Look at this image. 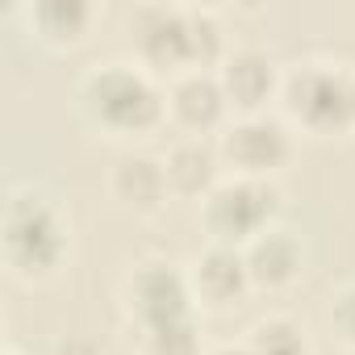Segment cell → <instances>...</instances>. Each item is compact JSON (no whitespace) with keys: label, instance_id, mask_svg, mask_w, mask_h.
I'll list each match as a JSON object with an SVG mask.
<instances>
[{"label":"cell","instance_id":"10","mask_svg":"<svg viewBox=\"0 0 355 355\" xmlns=\"http://www.w3.org/2000/svg\"><path fill=\"white\" fill-rule=\"evenodd\" d=\"M189 284H193L197 305H214V309H230L247 293H255L247 255L243 247H230V243H205L189 259Z\"/></svg>","mask_w":355,"mask_h":355},{"label":"cell","instance_id":"3","mask_svg":"<svg viewBox=\"0 0 355 355\" xmlns=\"http://www.w3.org/2000/svg\"><path fill=\"white\" fill-rule=\"evenodd\" d=\"M0 243H5V268L17 280H51L71 251V226L63 205L34 184L13 189L5 201V218H0Z\"/></svg>","mask_w":355,"mask_h":355},{"label":"cell","instance_id":"15","mask_svg":"<svg viewBox=\"0 0 355 355\" xmlns=\"http://www.w3.org/2000/svg\"><path fill=\"white\" fill-rule=\"evenodd\" d=\"M247 347L255 355H313V343H309V330L288 318V313H272V318H259L251 330H247Z\"/></svg>","mask_w":355,"mask_h":355},{"label":"cell","instance_id":"6","mask_svg":"<svg viewBox=\"0 0 355 355\" xmlns=\"http://www.w3.org/2000/svg\"><path fill=\"white\" fill-rule=\"evenodd\" d=\"M284 193L276 180H251V175H226V180L201 201V226L209 243L247 247L263 230L280 222Z\"/></svg>","mask_w":355,"mask_h":355},{"label":"cell","instance_id":"13","mask_svg":"<svg viewBox=\"0 0 355 355\" xmlns=\"http://www.w3.org/2000/svg\"><path fill=\"white\" fill-rule=\"evenodd\" d=\"M163 171L175 201H205L226 180V163L214 138H175L163 155Z\"/></svg>","mask_w":355,"mask_h":355},{"label":"cell","instance_id":"1","mask_svg":"<svg viewBox=\"0 0 355 355\" xmlns=\"http://www.w3.org/2000/svg\"><path fill=\"white\" fill-rule=\"evenodd\" d=\"M125 30L138 63L167 80L180 71H218L230 55L218 13L201 5H138Z\"/></svg>","mask_w":355,"mask_h":355},{"label":"cell","instance_id":"2","mask_svg":"<svg viewBox=\"0 0 355 355\" xmlns=\"http://www.w3.org/2000/svg\"><path fill=\"white\" fill-rule=\"evenodd\" d=\"M76 109L109 138H146L167 125V84L138 59H109L80 76Z\"/></svg>","mask_w":355,"mask_h":355},{"label":"cell","instance_id":"7","mask_svg":"<svg viewBox=\"0 0 355 355\" xmlns=\"http://www.w3.org/2000/svg\"><path fill=\"white\" fill-rule=\"evenodd\" d=\"M218 155L226 163V175H251V180H272V175L293 159V125L276 113H251L230 117V125L214 138Z\"/></svg>","mask_w":355,"mask_h":355},{"label":"cell","instance_id":"20","mask_svg":"<svg viewBox=\"0 0 355 355\" xmlns=\"http://www.w3.org/2000/svg\"><path fill=\"white\" fill-rule=\"evenodd\" d=\"M0 355H21V351H17V347H5V351H0Z\"/></svg>","mask_w":355,"mask_h":355},{"label":"cell","instance_id":"9","mask_svg":"<svg viewBox=\"0 0 355 355\" xmlns=\"http://www.w3.org/2000/svg\"><path fill=\"white\" fill-rule=\"evenodd\" d=\"M218 80L226 88L230 113L234 117H251V113H268V105L280 101L284 67L263 46H230V55L218 67Z\"/></svg>","mask_w":355,"mask_h":355},{"label":"cell","instance_id":"12","mask_svg":"<svg viewBox=\"0 0 355 355\" xmlns=\"http://www.w3.org/2000/svg\"><path fill=\"white\" fill-rule=\"evenodd\" d=\"M109 193L134 218H155V214L167 209V201H175L171 197V184H167V171H163V159L142 155V150L121 155L113 163V171H109Z\"/></svg>","mask_w":355,"mask_h":355},{"label":"cell","instance_id":"5","mask_svg":"<svg viewBox=\"0 0 355 355\" xmlns=\"http://www.w3.org/2000/svg\"><path fill=\"white\" fill-rule=\"evenodd\" d=\"M121 309H125L130 334L197 318V297H193V284H189V268H180L167 255L138 259L121 280Z\"/></svg>","mask_w":355,"mask_h":355},{"label":"cell","instance_id":"14","mask_svg":"<svg viewBox=\"0 0 355 355\" xmlns=\"http://www.w3.org/2000/svg\"><path fill=\"white\" fill-rule=\"evenodd\" d=\"M30 26H34V38L46 42V46H76L88 26L96 21V9L88 0H38V5L26 9Z\"/></svg>","mask_w":355,"mask_h":355},{"label":"cell","instance_id":"16","mask_svg":"<svg viewBox=\"0 0 355 355\" xmlns=\"http://www.w3.org/2000/svg\"><path fill=\"white\" fill-rule=\"evenodd\" d=\"M134 351L138 355H205L201 326H197V318H189V322H171L159 330H142V334H134Z\"/></svg>","mask_w":355,"mask_h":355},{"label":"cell","instance_id":"11","mask_svg":"<svg viewBox=\"0 0 355 355\" xmlns=\"http://www.w3.org/2000/svg\"><path fill=\"white\" fill-rule=\"evenodd\" d=\"M243 255H247V272H251L255 293H284L305 272V243L297 230H288L280 222L272 230H263L259 239H251L243 247Z\"/></svg>","mask_w":355,"mask_h":355},{"label":"cell","instance_id":"18","mask_svg":"<svg viewBox=\"0 0 355 355\" xmlns=\"http://www.w3.org/2000/svg\"><path fill=\"white\" fill-rule=\"evenodd\" d=\"M51 355H101V351H96L92 338H84V334H67V338H59V343L51 347Z\"/></svg>","mask_w":355,"mask_h":355},{"label":"cell","instance_id":"17","mask_svg":"<svg viewBox=\"0 0 355 355\" xmlns=\"http://www.w3.org/2000/svg\"><path fill=\"white\" fill-rule=\"evenodd\" d=\"M330 326L338 334V343L347 351H355V280H347L334 297H330Z\"/></svg>","mask_w":355,"mask_h":355},{"label":"cell","instance_id":"19","mask_svg":"<svg viewBox=\"0 0 355 355\" xmlns=\"http://www.w3.org/2000/svg\"><path fill=\"white\" fill-rule=\"evenodd\" d=\"M205 355H255V351L247 347V338H239V343H222V347H214V351H205Z\"/></svg>","mask_w":355,"mask_h":355},{"label":"cell","instance_id":"4","mask_svg":"<svg viewBox=\"0 0 355 355\" xmlns=\"http://www.w3.org/2000/svg\"><path fill=\"white\" fill-rule=\"evenodd\" d=\"M280 109L288 125L313 138L355 134V67L322 55L284 67Z\"/></svg>","mask_w":355,"mask_h":355},{"label":"cell","instance_id":"8","mask_svg":"<svg viewBox=\"0 0 355 355\" xmlns=\"http://www.w3.org/2000/svg\"><path fill=\"white\" fill-rule=\"evenodd\" d=\"M230 117L218 71H180L167 80V125L180 138H218Z\"/></svg>","mask_w":355,"mask_h":355}]
</instances>
